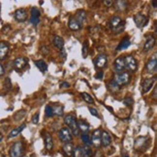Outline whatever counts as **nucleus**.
<instances>
[{"mask_svg":"<svg viewBox=\"0 0 157 157\" xmlns=\"http://www.w3.org/2000/svg\"><path fill=\"white\" fill-rule=\"evenodd\" d=\"M109 25L111 29H113V31L115 33V34H119V33H121L123 30H124L125 22L120 16L114 15L110 19Z\"/></svg>","mask_w":157,"mask_h":157,"instance_id":"obj_1","label":"nucleus"},{"mask_svg":"<svg viewBox=\"0 0 157 157\" xmlns=\"http://www.w3.org/2000/svg\"><path fill=\"white\" fill-rule=\"evenodd\" d=\"M64 122H65V125H68L69 129H71L72 133L74 135H75V136H78V134H80V130H78V123H77L75 116L72 115V114L67 115L64 118Z\"/></svg>","mask_w":157,"mask_h":157,"instance_id":"obj_2","label":"nucleus"},{"mask_svg":"<svg viewBox=\"0 0 157 157\" xmlns=\"http://www.w3.org/2000/svg\"><path fill=\"white\" fill-rule=\"evenodd\" d=\"M23 144L22 142H16L10 148L11 157H22L23 156Z\"/></svg>","mask_w":157,"mask_h":157,"instance_id":"obj_3","label":"nucleus"},{"mask_svg":"<svg viewBox=\"0 0 157 157\" xmlns=\"http://www.w3.org/2000/svg\"><path fill=\"white\" fill-rule=\"evenodd\" d=\"M119 86H123L129 83L130 81V74L126 72V71H122L117 73L114 75V79Z\"/></svg>","mask_w":157,"mask_h":157,"instance_id":"obj_4","label":"nucleus"},{"mask_svg":"<svg viewBox=\"0 0 157 157\" xmlns=\"http://www.w3.org/2000/svg\"><path fill=\"white\" fill-rule=\"evenodd\" d=\"M124 58V63H125V69H129L130 71L134 72L137 71V68H138V63L137 61L135 60V58L133 56H130V55H127Z\"/></svg>","mask_w":157,"mask_h":157,"instance_id":"obj_5","label":"nucleus"},{"mask_svg":"<svg viewBox=\"0 0 157 157\" xmlns=\"http://www.w3.org/2000/svg\"><path fill=\"white\" fill-rule=\"evenodd\" d=\"M58 137L62 142L64 143H71L73 140V136H72V132L67 127H63L61 128L58 132Z\"/></svg>","mask_w":157,"mask_h":157,"instance_id":"obj_6","label":"nucleus"},{"mask_svg":"<svg viewBox=\"0 0 157 157\" xmlns=\"http://www.w3.org/2000/svg\"><path fill=\"white\" fill-rule=\"evenodd\" d=\"M146 69L148 73H155L157 71V57H156V53H154V55L152 56L150 60L147 61Z\"/></svg>","mask_w":157,"mask_h":157,"instance_id":"obj_7","label":"nucleus"},{"mask_svg":"<svg viewBox=\"0 0 157 157\" xmlns=\"http://www.w3.org/2000/svg\"><path fill=\"white\" fill-rule=\"evenodd\" d=\"M134 21L136 23V25H137L139 28H143L147 25L148 20H147V15H144L141 13H138L134 15Z\"/></svg>","mask_w":157,"mask_h":157,"instance_id":"obj_8","label":"nucleus"},{"mask_svg":"<svg viewBox=\"0 0 157 157\" xmlns=\"http://www.w3.org/2000/svg\"><path fill=\"white\" fill-rule=\"evenodd\" d=\"M27 64H28L27 59H25V58H23V57H19L14 61L13 65H14V69L16 71H22V69H23L26 67Z\"/></svg>","mask_w":157,"mask_h":157,"instance_id":"obj_9","label":"nucleus"},{"mask_svg":"<svg viewBox=\"0 0 157 157\" xmlns=\"http://www.w3.org/2000/svg\"><path fill=\"white\" fill-rule=\"evenodd\" d=\"M155 83V78H147V79H144L143 84H142V91L144 94H147V92H150V91L152 89V87H153Z\"/></svg>","mask_w":157,"mask_h":157,"instance_id":"obj_10","label":"nucleus"},{"mask_svg":"<svg viewBox=\"0 0 157 157\" xmlns=\"http://www.w3.org/2000/svg\"><path fill=\"white\" fill-rule=\"evenodd\" d=\"M114 71L117 73L122 72L125 69V63H124V58L123 57H118L114 63Z\"/></svg>","mask_w":157,"mask_h":157,"instance_id":"obj_11","label":"nucleus"},{"mask_svg":"<svg viewBox=\"0 0 157 157\" xmlns=\"http://www.w3.org/2000/svg\"><path fill=\"white\" fill-rule=\"evenodd\" d=\"M15 18L16 20H18L19 22H23L27 19V12L23 8L18 9L15 12Z\"/></svg>","mask_w":157,"mask_h":157,"instance_id":"obj_12","label":"nucleus"},{"mask_svg":"<svg viewBox=\"0 0 157 157\" xmlns=\"http://www.w3.org/2000/svg\"><path fill=\"white\" fill-rule=\"evenodd\" d=\"M107 62H108L107 56L105 54H101L94 60V64L97 69H103L107 65Z\"/></svg>","mask_w":157,"mask_h":157,"instance_id":"obj_13","label":"nucleus"},{"mask_svg":"<svg viewBox=\"0 0 157 157\" xmlns=\"http://www.w3.org/2000/svg\"><path fill=\"white\" fill-rule=\"evenodd\" d=\"M9 50H10L9 44L4 42L0 43V60L6 59L8 56V53H9Z\"/></svg>","mask_w":157,"mask_h":157,"instance_id":"obj_14","label":"nucleus"},{"mask_svg":"<svg viewBox=\"0 0 157 157\" xmlns=\"http://www.w3.org/2000/svg\"><path fill=\"white\" fill-rule=\"evenodd\" d=\"M154 44H155V38H154V37L153 36L147 37L146 43H144V48H143L144 51V52L150 51V49H152V47L154 46Z\"/></svg>","mask_w":157,"mask_h":157,"instance_id":"obj_15","label":"nucleus"},{"mask_svg":"<svg viewBox=\"0 0 157 157\" xmlns=\"http://www.w3.org/2000/svg\"><path fill=\"white\" fill-rule=\"evenodd\" d=\"M91 144H93L95 147H100V144H101V131L99 129H96L92 133Z\"/></svg>","mask_w":157,"mask_h":157,"instance_id":"obj_16","label":"nucleus"},{"mask_svg":"<svg viewBox=\"0 0 157 157\" xmlns=\"http://www.w3.org/2000/svg\"><path fill=\"white\" fill-rule=\"evenodd\" d=\"M111 143V137L109 132L103 131L101 133V144L103 147H108Z\"/></svg>","mask_w":157,"mask_h":157,"instance_id":"obj_17","label":"nucleus"},{"mask_svg":"<svg viewBox=\"0 0 157 157\" xmlns=\"http://www.w3.org/2000/svg\"><path fill=\"white\" fill-rule=\"evenodd\" d=\"M75 18L77 19V21L81 24V25H82L85 20H86V13L85 11L84 10H78L77 13H76V15H75Z\"/></svg>","mask_w":157,"mask_h":157,"instance_id":"obj_18","label":"nucleus"},{"mask_svg":"<svg viewBox=\"0 0 157 157\" xmlns=\"http://www.w3.org/2000/svg\"><path fill=\"white\" fill-rule=\"evenodd\" d=\"M68 26H69V28L71 29V30H73V31L80 30L81 27V25L77 21V19L74 18V16H71V18H69Z\"/></svg>","mask_w":157,"mask_h":157,"instance_id":"obj_19","label":"nucleus"},{"mask_svg":"<svg viewBox=\"0 0 157 157\" xmlns=\"http://www.w3.org/2000/svg\"><path fill=\"white\" fill-rule=\"evenodd\" d=\"M77 123H78V130L81 131L82 133H87L89 131V125L84 121V119H78Z\"/></svg>","mask_w":157,"mask_h":157,"instance_id":"obj_20","label":"nucleus"},{"mask_svg":"<svg viewBox=\"0 0 157 157\" xmlns=\"http://www.w3.org/2000/svg\"><path fill=\"white\" fill-rule=\"evenodd\" d=\"M130 44H131L130 39L128 38V37H125V38L120 42V43L117 45V51H121V50H123V49H126L127 47H129Z\"/></svg>","mask_w":157,"mask_h":157,"instance_id":"obj_21","label":"nucleus"},{"mask_svg":"<svg viewBox=\"0 0 157 157\" xmlns=\"http://www.w3.org/2000/svg\"><path fill=\"white\" fill-rule=\"evenodd\" d=\"M52 43L56 48H58L60 50V49L63 48V46H64V40L59 36H55L53 37V40H52Z\"/></svg>","mask_w":157,"mask_h":157,"instance_id":"obj_22","label":"nucleus"},{"mask_svg":"<svg viewBox=\"0 0 157 157\" xmlns=\"http://www.w3.org/2000/svg\"><path fill=\"white\" fill-rule=\"evenodd\" d=\"M34 64L36 67L39 69V71L41 72H46L48 71V65L46 64V62L44 60H36L34 62Z\"/></svg>","mask_w":157,"mask_h":157,"instance_id":"obj_23","label":"nucleus"},{"mask_svg":"<svg viewBox=\"0 0 157 157\" xmlns=\"http://www.w3.org/2000/svg\"><path fill=\"white\" fill-rule=\"evenodd\" d=\"M62 150L65 152V154L67 156H69V157H71L74 153V147H73V144L71 143H66L62 147Z\"/></svg>","mask_w":157,"mask_h":157,"instance_id":"obj_24","label":"nucleus"},{"mask_svg":"<svg viewBox=\"0 0 157 157\" xmlns=\"http://www.w3.org/2000/svg\"><path fill=\"white\" fill-rule=\"evenodd\" d=\"M45 144H46V148L48 150H52L53 147V142L52 136L49 135V133L45 134Z\"/></svg>","mask_w":157,"mask_h":157,"instance_id":"obj_25","label":"nucleus"},{"mask_svg":"<svg viewBox=\"0 0 157 157\" xmlns=\"http://www.w3.org/2000/svg\"><path fill=\"white\" fill-rule=\"evenodd\" d=\"M114 6L118 11H123L126 9L127 7V0H115Z\"/></svg>","mask_w":157,"mask_h":157,"instance_id":"obj_26","label":"nucleus"},{"mask_svg":"<svg viewBox=\"0 0 157 157\" xmlns=\"http://www.w3.org/2000/svg\"><path fill=\"white\" fill-rule=\"evenodd\" d=\"M108 88L111 93H115L120 90V86H119L114 79H111L108 84Z\"/></svg>","mask_w":157,"mask_h":157,"instance_id":"obj_27","label":"nucleus"},{"mask_svg":"<svg viewBox=\"0 0 157 157\" xmlns=\"http://www.w3.org/2000/svg\"><path fill=\"white\" fill-rule=\"evenodd\" d=\"M78 150H80L82 157H90L91 156V150H90V148L86 146V144L84 147H78Z\"/></svg>","mask_w":157,"mask_h":157,"instance_id":"obj_28","label":"nucleus"},{"mask_svg":"<svg viewBox=\"0 0 157 157\" xmlns=\"http://www.w3.org/2000/svg\"><path fill=\"white\" fill-rule=\"evenodd\" d=\"M24 128H25V125H22L20 126H19V127H16V128L13 129L9 133V138H14V137H16V136H18Z\"/></svg>","mask_w":157,"mask_h":157,"instance_id":"obj_29","label":"nucleus"},{"mask_svg":"<svg viewBox=\"0 0 157 157\" xmlns=\"http://www.w3.org/2000/svg\"><path fill=\"white\" fill-rule=\"evenodd\" d=\"M52 107L53 110V115H56V116H62L63 115V106L62 105L56 104V105L52 106Z\"/></svg>","mask_w":157,"mask_h":157,"instance_id":"obj_30","label":"nucleus"},{"mask_svg":"<svg viewBox=\"0 0 157 157\" xmlns=\"http://www.w3.org/2000/svg\"><path fill=\"white\" fill-rule=\"evenodd\" d=\"M81 97L84 98V100L86 103H89V104H93V103H94L93 97L90 96V94H88L87 93H81Z\"/></svg>","mask_w":157,"mask_h":157,"instance_id":"obj_31","label":"nucleus"},{"mask_svg":"<svg viewBox=\"0 0 157 157\" xmlns=\"http://www.w3.org/2000/svg\"><path fill=\"white\" fill-rule=\"evenodd\" d=\"M81 138V141L84 142V144H86V146H88V144H91V139H90L89 135L87 133H82Z\"/></svg>","mask_w":157,"mask_h":157,"instance_id":"obj_32","label":"nucleus"},{"mask_svg":"<svg viewBox=\"0 0 157 157\" xmlns=\"http://www.w3.org/2000/svg\"><path fill=\"white\" fill-rule=\"evenodd\" d=\"M81 54L84 58H86L88 55V43L84 42L82 43V49H81Z\"/></svg>","mask_w":157,"mask_h":157,"instance_id":"obj_33","label":"nucleus"},{"mask_svg":"<svg viewBox=\"0 0 157 157\" xmlns=\"http://www.w3.org/2000/svg\"><path fill=\"white\" fill-rule=\"evenodd\" d=\"M40 15H41V13H40V10L38 9V8L33 7L31 9V18H39Z\"/></svg>","mask_w":157,"mask_h":157,"instance_id":"obj_34","label":"nucleus"},{"mask_svg":"<svg viewBox=\"0 0 157 157\" xmlns=\"http://www.w3.org/2000/svg\"><path fill=\"white\" fill-rule=\"evenodd\" d=\"M45 112H46V115L48 116V117H52V116H53V110H52V107L51 105L46 106V110H45Z\"/></svg>","mask_w":157,"mask_h":157,"instance_id":"obj_35","label":"nucleus"},{"mask_svg":"<svg viewBox=\"0 0 157 157\" xmlns=\"http://www.w3.org/2000/svg\"><path fill=\"white\" fill-rule=\"evenodd\" d=\"M133 102H134V100H133V98H132L131 97H127L124 98V100H123V103H124V104L127 105V106L132 105V104H133Z\"/></svg>","mask_w":157,"mask_h":157,"instance_id":"obj_36","label":"nucleus"},{"mask_svg":"<svg viewBox=\"0 0 157 157\" xmlns=\"http://www.w3.org/2000/svg\"><path fill=\"white\" fill-rule=\"evenodd\" d=\"M4 87L7 89V90H11L12 88V84H11V80L10 78H6L5 81H4Z\"/></svg>","mask_w":157,"mask_h":157,"instance_id":"obj_37","label":"nucleus"},{"mask_svg":"<svg viewBox=\"0 0 157 157\" xmlns=\"http://www.w3.org/2000/svg\"><path fill=\"white\" fill-rule=\"evenodd\" d=\"M59 56L62 58L63 61L66 60V58H67V53H66V51H65L64 48H61L60 50H59Z\"/></svg>","mask_w":157,"mask_h":157,"instance_id":"obj_38","label":"nucleus"},{"mask_svg":"<svg viewBox=\"0 0 157 157\" xmlns=\"http://www.w3.org/2000/svg\"><path fill=\"white\" fill-rule=\"evenodd\" d=\"M88 110H89L90 114H91L92 116H95V117H98V116H99L98 111H97L96 109H95V108H92V107H89Z\"/></svg>","mask_w":157,"mask_h":157,"instance_id":"obj_39","label":"nucleus"},{"mask_svg":"<svg viewBox=\"0 0 157 157\" xmlns=\"http://www.w3.org/2000/svg\"><path fill=\"white\" fill-rule=\"evenodd\" d=\"M32 122L34 123V125H37V123L39 122V113H36L34 116H33Z\"/></svg>","mask_w":157,"mask_h":157,"instance_id":"obj_40","label":"nucleus"},{"mask_svg":"<svg viewBox=\"0 0 157 157\" xmlns=\"http://www.w3.org/2000/svg\"><path fill=\"white\" fill-rule=\"evenodd\" d=\"M73 157H82V155L81 154L80 150H78V147L76 148V150H74V153L72 155Z\"/></svg>","mask_w":157,"mask_h":157,"instance_id":"obj_41","label":"nucleus"},{"mask_svg":"<svg viewBox=\"0 0 157 157\" xmlns=\"http://www.w3.org/2000/svg\"><path fill=\"white\" fill-rule=\"evenodd\" d=\"M30 22L34 25H37L40 22V18H30Z\"/></svg>","mask_w":157,"mask_h":157,"instance_id":"obj_42","label":"nucleus"},{"mask_svg":"<svg viewBox=\"0 0 157 157\" xmlns=\"http://www.w3.org/2000/svg\"><path fill=\"white\" fill-rule=\"evenodd\" d=\"M113 0H103V3H104V5L106 7H111L113 5Z\"/></svg>","mask_w":157,"mask_h":157,"instance_id":"obj_43","label":"nucleus"},{"mask_svg":"<svg viewBox=\"0 0 157 157\" xmlns=\"http://www.w3.org/2000/svg\"><path fill=\"white\" fill-rule=\"evenodd\" d=\"M41 51H42V53H44V54H48L49 49L48 46H46V45H44V46H41Z\"/></svg>","mask_w":157,"mask_h":157,"instance_id":"obj_44","label":"nucleus"},{"mask_svg":"<svg viewBox=\"0 0 157 157\" xmlns=\"http://www.w3.org/2000/svg\"><path fill=\"white\" fill-rule=\"evenodd\" d=\"M103 76H104V72L103 71H98L95 74V78H96V79H102Z\"/></svg>","mask_w":157,"mask_h":157,"instance_id":"obj_45","label":"nucleus"},{"mask_svg":"<svg viewBox=\"0 0 157 157\" xmlns=\"http://www.w3.org/2000/svg\"><path fill=\"white\" fill-rule=\"evenodd\" d=\"M69 87H70V84L67 83V82H61L60 88H69Z\"/></svg>","mask_w":157,"mask_h":157,"instance_id":"obj_46","label":"nucleus"},{"mask_svg":"<svg viewBox=\"0 0 157 157\" xmlns=\"http://www.w3.org/2000/svg\"><path fill=\"white\" fill-rule=\"evenodd\" d=\"M4 73H5V69H4L3 66L0 64V76H2Z\"/></svg>","mask_w":157,"mask_h":157,"instance_id":"obj_47","label":"nucleus"},{"mask_svg":"<svg viewBox=\"0 0 157 157\" xmlns=\"http://www.w3.org/2000/svg\"><path fill=\"white\" fill-rule=\"evenodd\" d=\"M157 97V87H154V92H153V98L156 100Z\"/></svg>","mask_w":157,"mask_h":157,"instance_id":"obj_48","label":"nucleus"},{"mask_svg":"<svg viewBox=\"0 0 157 157\" xmlns=\"http://www.w3.org/2000/svg\"><path fill=\"white\" fill-rule=\"evenodd\" d=\"M152 5H153V8H156V0L152 1Z\"/></svg>","mask_w":157,"mask_h":157,"instance_id":"obj_49","label":"nucleus"},{"mask_svg":"<svg viewBox=\"0 0 157 157\" xmlns=\"http://www.w3.org/2000/svg\"><path fill=\"white\" fill-rule=\"evenodd\" d=\"M122 157H129V156H128L127 154H123V155H122Z\"/></svg>","mask_w":157,"mask_h":157,"instance_id":"obj_50","label":"nucleus"}]
</instances>
